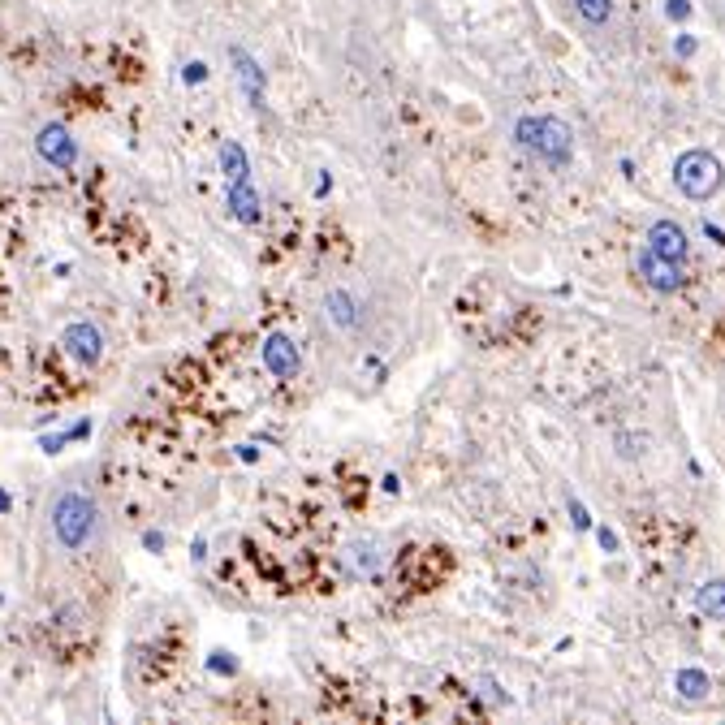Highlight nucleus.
<instances>
[{
    "label": "nucleus",
    "mask_w": 725,
    "mask_h": 725,
    "mask_svg": "<svg viewBox=\"0 0 725 725\" xmlns=\"http://www.w3.org/2000/svg\"><path fill=\"white\" fill-rule=\"evenodd\" d=\"M700 609L712 622H725V579H712V583L700 587Z\"/></svg>",
    "instance_id": "obj_9"
},
{
    "label": "nucleus",
    "mask_w": 725,
    "mask_h": 725,
    "mask_svg": "<svg viewBox=\"0 0 725 725\" xmlns=\"http://www.w3.org/2000/svg\"><path fill=\"white\" fill-rule=\"evenodd\" d=\"M639 277L652 285V289H661V294H673L678 285H682V264H670V260H656L652 250L643 247V255H639Z\"/></svg>",
    "instance_id": "obj_7"
},
{
    "label": "nucleus",
    "mask_w": 725,
    "mask_h": 725,
    "mask_svg": "<svg viewBox=\"0 0 725 725\" xmlns=\"http://www.w3.org/2000/svg\"><path fill=\"white\" fill-rule=\"evenodd\" d=\"M648 250H652L656 260H670V264H687V255H691L687 230H682L678 220H656L652 230H648Z\"/></svg>",
    "instance_id": "obj_4"
},
{
    "label": "nucleus",
    "mask_w": 725,
    "mask_h": 725,
    "mask_svg": "<svg viewBox=\"0 0 725 725\" xmlns=\"http://www.w3.org/2000/svg\"><path fill=\"white\" fill-rule=\"evenodd\" d=\"M230 203L238 208V216H242L247 225H250V220H260V212H255V208H260V199L250 195L247 181H233V186H230Z\"/></svg>",
    "instance_id": "obj_11"
},
{
    "label": "nucleus",
    "mask_w": 725,
    "mask_h": 725,
    "mask_svg": "<svg viewBox=\"0 0 725 725\" xmlns=\"http://www.w3.org/2000/svg\"><path fill=\"white\" fill-rule=\"evenodd\" d=\"M687 0H670V18H687Z\"/></svg>",
    "instance_id": "obj_14"
},
{
    "label": "nucleus",
    "mask_w": 725,
    "mask_h": 725,
    "mask_svg": "<svg viewBox=\"0 0 725 725\" xmlns=\"http://www.w3.org/2000/svg\"><path fill=\"white\" fill-rule=\"evenodd\" d=\"M35 147H39V156L48 160V164H56V169H73V160H78V142L70 139L65 125H44Z\"/></svg>",
    "instance_id": "obj_6"
},
{
    "label": "nucleus",
    "mask_w": 725,
    "mask_h": 725,
    "mask_svg": "<svg viewBox=\"0 0 725 725\" xmlns=\"http://www.w3.org/2000/svg\"><path fill=\"white\" fill-rule=\"evenodd\" d=\"M61 346L78 358V363H100V354H104V337H100V328L95 324H87V319H78V324H70L65 333H61Z\"/></svg>",
    "instance_id": "obj_5"
},
{
    "label": "nucleus",
    "mask_w": 725,
    "mask_h": 725,
    "mask_svg": "<svg viewBox=\"0 0 725 725\" xmlns=\"http://www.w3.org/2000/svg\"><path fill=\"white\" fill-rule=\"evenodd\" d=\"M328 311H333L337 324H354V299H350V294H341V289L328 294Z\"/></svg>",
    "instance_id": "obj_13"
},
{
    "label": "nucleus",
    "mask_w": 725,
    "mask_h": 725,
    "mask_svg": "<svg viewBox=\"0 0 725 725\" xmlns=\"http://www.w3.org/2000/svg\"><path fill=\"white\" fill-rule=\"evenodd\" d=\"M574 9L583 14V22H592V26H604V22H609V14H613V0H574Z\"/></svg>",
    "instance_id": "obj_12"
},
{
    "label": "nucleus",
    "mask_w": 725,
    "mask_h": 725,
    "mask_svg": "<svg viewBox=\"0 0 725 725\" xmlns=\"http://www.w3.org/2000/svg\"><path fill=\"white\" fill-rule=\"evenodd\" d=\"M673 687H678V695H682V700H704L712 682H708V673H700V670H678Z\"/></svg>",
    "instance_id": "obj_10"
},
{
    "label": "nucleus",
    "mask_w": 725,
    "mask_h": 725,
    "mask_svg": "<svg viewBox=\"0 0 725 725\" xmlns=\"http://www.w3.org/2000/svg\"><path fill=\"white\" fill-rule=\"evenodd\" d=\"M721 181H725L721 160L712 156V152H704V147H691V152H682V156L673 160V186L687 199H712L721 191Z\"/></svg>",
    "instance_id": "obj_3"
},
{
    "label": "nucleus",
    "mask_w": 725,
    "mask_h": 725,
    "mask_svg": "<svg viewBox=\"0 0 725 725\" xmlns=\"http://www.w3.org/2000/svg\"><path fill=\"white\" fill-rule=\"evenodd\" d=\"M264 363L277 376H294V372H299V354H294V346H289L285 337H272V341L264 346Z\"/></svg>",
    "instance_id": "obj_8"
},
{
    "label": "nucleus",
    "mask_w": 725,
    "mask_h": 725,
    "mask_svg": "<svg viewBox=\"0 0 725 725\" xmlns=\"http://www.w3.org/2000/svg\"><path fill=\"white\" fill-rule=\"evenodd\" d=\"M514 139L523 152H531L535 160H544L549 169H562L570 164L574 156V134H570L566 122H557V117H523V122L514 125Z\"/></svg>",
    "instance_id": "obj_2"
},
{
    "label": "nucleus",
    "mask_w": 725,
    "mask_h": 725,
    "mask_svg": "<svg viewBox=\"0 0 725 725\" xmlns=\"http://www.w3.org/2000/svg\"><path fill=\"white\" fill-rule=\"evenodd\" d=\"M53 535L61 549H87L91 540L100 535V505L91 501L87 493H78V488H65V493L53 501Z\"/></svg>",
    "instance_id": "obj_1"
}]
</instances>
